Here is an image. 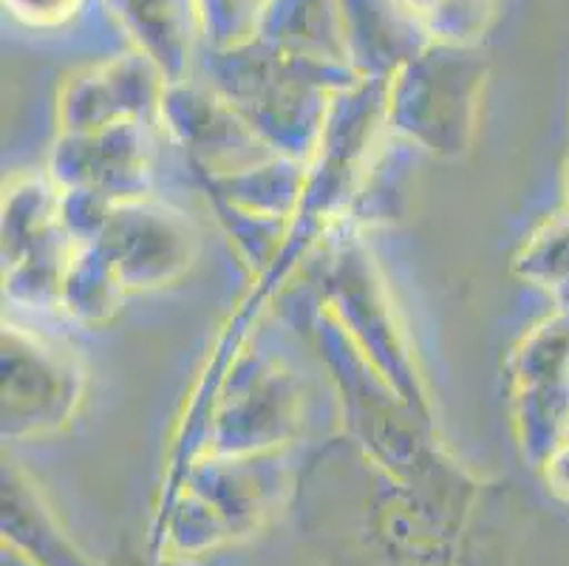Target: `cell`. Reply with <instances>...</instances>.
Instances as JSON below:
<instances>
[{
	"label": "cell",
	"mask_w": 569,
	"mask_h": 566,
	"mask_svg": "<svg viewBox=\"0 0 569 566\" xmlns=\"http://www.w3.org/2000/svg\"><path fill=\"white\" fill-rule=\"evenodd\" d=\"M556 490L563 493L569 498V450L558 459V470H556Z\"/></svg>",
	"instance_id": "6da1fadb"
}]
</instances>
